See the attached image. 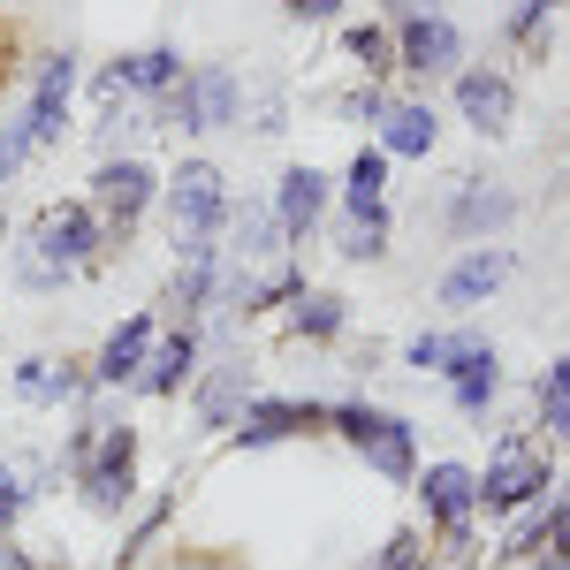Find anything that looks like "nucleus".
I'll return each instance as SVG.
<instances>
[{
    "label": "nucleus",
    "instance_id": "obj_1",
    "mask_svg": "<svg viewBox=\"0 0 570 570\" xmlns=\"http://www.w3.org/2000/svg\"><path fill=\"white\" fill-rule=\"evenodd\" d=\"M327 434L343 441V449H357L389 487L419 480V426H411L403 411H381V403H365V395H343V403H327Z\"/></svg>",
    "mask_w": 570,
    "mask_h": 570
},
{
    "label": "nucleus",
    "instance_id": "obj_2",
    "mask_svg": "<svg viewBox=\"0 0 570 570\" xmlns=\"http://www.w3.org/2000/svg\"><path fill=\"white\" fill-rule=\"evenodd\" d=\"M16 252L61 266V274H91L115 244H107V220L91 214V198H53V206L23 228V244H16Z\"/></svg>",
    "mask_w": 570,
    "mask_h": 570
},
{
    "label": "nucleus",
    "instance_id": "obj_3",
    "mask_svg": "<svg viewBox=\"0 0 570 570\" xmlns=\"http://www.w3.org/2000/svg\"><path fill=\"white\" fill-rule=\"evenodd\" d=\"M548 487H556V456L548 449H532L525 434H510L494 456H487L480 472V518H518V510H532V502H548Z\"/></svg>",
    "mask_w": 570,
    "mask_h": 570
},
{
    "label": "nucleus",
    "instance_id": "obj_4",
    "mask_svg": "<svg viewBox=\"0 0 570 570\" xmlns=\"http://www.w3.org/2000/svg\"><path fill=\"white\" fill-rule=\"evenodd\" d=\"M85 198H91V214L107 220V244H130V228L153 214V198H160V176H153L137 153H107V160L91 168Z\"/></svg>",
    "mask_w": 570,
    "mask_h": 570
},
{
    "label": "nucleus",
    "instance_id": "obj_5",
    "mask_svg": "<svg viewBox=\"0 0 570 570\" xmlns=\"http://www.w3.org/2000/svg\"><path fill=\"white\" fill-rule=\"evenodd\" d=\"M77 494H85L91 518H130L137 510V426L130 419H115L99 449H91V464L77 472Z\"/></svg>",
    "mask_w": 570,
    "mask_h": 570
},
{
    "label": "nucleus",
    "instance_id": "obj_6",
    "mask_svg": "<svg viewBox=\"0 0 570 570\" xmlns=\"http://www.w3.org/2000/svg\"><path fill=\"white\" fill-rule=\"evenodd\" d=\"M160 198H168V236H220L228 228V176H220L214 160H183L176 176L160 183Z\"/></svg>",
    "mask_w": 570,
    "mask_h": 570
},
{
    "label": "nucleus",
    "instance_id": "obj_7",
    "mask_svg": "<svg viewBox=\"0 0 570 570\" xmlns=\"http://www.w3.org/2000/svg\"><path fill=\"white\" fill-rule=\"evenodd\" d=\"M77 85H85V69H77V53L61 46V53H46L39 69H31V91H23V130H31V145H61V130H69V107H77Z\"/></svg>",
    "mask_w": 570,
    "mask_h": 570
},
{
    "label": "nucleus",
    "instance_id": "obj_8",
    "mask_svg": "<svg viewBox=\"0 0 570 570\" xmlns=\"http://www.w3.org/2000/svg\"><path fill=\"white\" fill-rule=\"evenodd\" d=\"M449 99H456V122L480 130V137H510V122H518V85L494 61H464L449 77Z\"/></svg>",
    "mask_w": 570,
    "mask_h": 570
},
{
    "label": "nucleus",
    "instance_id": "obj_9",
    "mask_svg": "<svg viewBox=\"0 0 570 570\" xmlns=\"http://www.w3.org/2000/svg\"><path fill=\"white\" fill-rule=\"evenodd\" d=\"M297 434H327V403H312V395H252L244 419L228 426L236 449H282Z\"/></svg>",
    "mask_w": 570,
    "mask_h": 570
},
{
    "label": "nucleus",
    "instance_id": "obj_10",
    "mask_svg": "<svg viewBox=\"0 0 570 570\" xmlns=\"http://www.w3.org/2000/svg\"><path fill=\"white\" fill-rule=\"evenodd\" d=\"M441 381H449V403H456L464 419H487L494 395H502V357H494L487 335L456 327V335H449V365H441Z\"/></svg>",
    "mask_w": 570,
    "mask_h": 570
},
{
    "label": "nucleus",
    "instance_id": "obj_11",
    "mask_svg": "<svg viewBox=\"0 0 570 570\" xmlns=\"http://www.w3.org/2000/svg\"><path fill=\"white\" fill-rule=\"evenodd\" d=\"M259 395V381H252V357L228 351L214 357V365H198V381H190V419L206 426V434H228L236 419H244V403Z\"/></svg>",
    "mask_w": 570,
    "mask_h": 570
},
{
    "label": "nucleus",
    "instance_id": "obj_12",
    "mask_svg": "<svg viewBox=\"0 0 570 570\" xmlns=\"http://www.w3.org/2000/svg\"><path fill=\"white\" fill-rule=\"evenodd\" d=\"M183 77V46H168V39H153V46H137V53H115L99 77H91V91L99 99H160V91Z\"/></svg>",
    "mask_w": 570,
    "mask_h": 570
},
{
    "label": "nucleus",
    "instance_id": "obj_13",
    "mask_svg": "<svg viewBox=\"0 0 570 570\" xmlns=\"http://www.w3.org/2000/svg\"><path fill=\"white\" fill-rule=\"evenodd\" d=\"M510 220H518V198H510L502 183H487V176H456L449 206H441V228H449L456 244H494Z\"/></svg>",
    "mask_w": 570,
    "mask_h": 570
},
{
    "label": "nucleus",
    "instance_id": "obj_14",
    "mask_svg": "<svg viewBox=\"0 0 570 570\" xmlns=\"http://www.w3.org/2000/svg\"><path fill=\"white\" fill-rule=\"evenodd\" d=\"M395 69L419 77V85L464 69V31L449 23V8H441V16H419V23H395Z\"/></svg>",
    "mask_w": 570,
    "mask_h": 570
},
{
    "label": "nucleus",
    "instance_id": "obj_15",
    "mask_svg": "<svg viewBox=\"0 0 570 570\" xmlns=\"http://www.w3.org/2000/svg\"><path fill=\"white\" fill-rule=\"evenodd\" d=\"M411 494H419V510H426V525H434V532L472 525V518H480V472H472V464H456V456H441V464H419Z\"/></svg>",
    "mask_w": 570,
    "mask_h": 570
},
{
    "label": "nucleus",
    "instance_id": "obj_16",
    "mask_svg": "<svg viewBox=\"0 0 570 570\" xmlns=\"http://www.w3.org/2000/svg\"><path fill=\"white\" fill-rule=\"evenodd\" d=\"M198 365H206V335H198V327H160V335H153V357H145V373H137L130 389L160 403V395L190 389V381H198Z\"/></svg>",
    "mask_w": 570,
    "mask_h": 570
},
{
    "label": "nucleus",
    "instance_id": "obj_17",
    "mask_svg": "<svg viewBox=\"0 0 570 570\" xmlns=\"http://www.w3.org/2000/svg\"><path fill=\"white\" fill-rule=\"evenodd\" d=\"M266 206L282 214L289 244H305L312 228L327 220V206H335V176H320L312 160H297V168H282V183H274V198H266Z\"/></svg>",
    "mask_w": 570,
    "mask_h": 570
},
{
    "label": "nucleus",
    "instance_id": "obj_18",
    "mask_svg": "<svg viewBox=\"0 0 570 570\" xmlns=\"http://www.w3.org/2000/svg\"><path fill=\"white\" fill-rule=\"evenodd\" d=\"M153 335H160V312H130L99 343V357H91V389H130L137 373H145V357H153Z\"/></svg>",
    "mask_w": 570,
    "mask_h": 570
},
{
    "label": "nucleus",
    "instance_id": "obj_19",
    "mask_svg": "<svg viewBox=\"0 0 570 570\" xmlns=\"http://www.w3.org/2000/svg\"><path fill=\"white\" fill-rule=\"evenodd\" d=\"M502 282H510V252H502V244H472L464 259L441 274V305L449 312H480Z\"/></svg>",
    "mask_w": 570,
    "mask_h": 570
},
{
    "label": "nucleus",
    "instance_id": "obj_20",
    "mask_svg": "<svg viewBox=\"0 0 570 570\" xmlns=\"http://www.w3.org/2000/svg\"><path fill=\"white\" fill-rule=\"evenodd\" d=\"M228 244V259H244V266H274L282 252H289V228H282V214L274 206H228V228H220Z\"/></svg>",
    "mask_w": 570,
    "mask_h": 570
},
{
    "label": "nucleus",
    "instance_id": "obj_21",
    "mask_svg": "<svg viewBox=\"0 0 570 570\" xmlns=\"http://www.w3.org/2000/svg\"><path fill=\"white\" fill-rule=\"evenodd\" d=\"M373 145L389 153V160H426L441 145V115L434 99H395L389 115H381V130H373Z\"/></svg>",
    "mask_w": 570,
    "mask_h": 570
},
{
    "label": "nucleus",
    "instance_id": "obj_22",
    "mask_svg": "<svg viewBox=\"0 0 570 570\" xmlns=\"http://www.w3.org/2000/svg\"><path fill=\"white\" fill-rule=\"evenodd\" d=\"M389 236H395L389 198H373V206H343V214L327 220V244H335V252H343L351 266H365V259H389Z\"/></svg>",
    "mask_w": 570,
    "mask_h": 570
},
{
    "label": "nucleus",
    "instance_id": "obj_23",
    "mask_svg": "<svg viewBox=\"0 0 570 570\" xmlns=\"http://www.w3.org/2000/svg\"><path fill=\"white\" fill-rule=\"evenodd\" d=\"M214 282H220V259H176L168 289H160V312H168L176 327H198V320L214 312Z\"/></svg>",
    "mask_w": 570,
    "mask_h": 570
},
{
    "label": "nucleus",
    "instance_id": "obj_24",
    "mask_svg": "<svg viewBox=\"0 0 570 570\" xmlns=\"http://www.w3.org/2000/svg\"><path fill=\"white\" fill-rule=\"evenodd\" d=\"M190 99H198V130H236V122H244V85H236L228 61L190 69Z\"/></svg>",
    "mask_w": 570,
    "mask_h": 570
},
{
    "label": "nucleus",
    "instance_id": "obj_25",
    "mask_svg": "<svg viewBox=\"0 0 570 570\" xmlns=\"http://www.w3.org/2000/svg\"><path fill=\"white\" fill-rule=\"evenodd\" d=\"M282 320H289L297 343H343V327H351V297H335V289H305Z\"/></svg>",
    "mask_w": 570,
    "mask_h": 570
},
{
    "label": "nucleus",
    "instance_id": "obj_26",
    "mask_svg": "<svg viewBox=\"0 0 570 570\" xmlns=\"http://www.w3.org/2000/svg\"><path fill=\"white\" fill-rule=\"evenodd\" d=\"M570 16V0H518L510 16H502V39L532 53V61H548V46H556V23Z\"/></svg>",
    "mask_w": 570,
    "mask_h": 570
},
{
    "label": "nucleus",
    "instance_id": "obj_27",
    "mask_svg": "<svg viewBox=\"0 0 570 570\" xmlns=\"http://www.w3.org/2000/svg\"><path fill=\"white\" fill-rule=\"evenodd\" d=\"M343 53H351L365 77H395V23H343Z\"/></svg>",
    "mask_w": 570,
    "mask_h": 570
},
{
    "label": "nucleus",
    "instance_id": "obj_28",
    "mask_svg": "<svg viewBox=\"0 0 570 570\" xmlns=\"http://www.w3.org/2000/svg\"><path fill=\"white\" fill-rule=\"evenodd\" d=\"M532 411H540V426H548L556 441H570V351L532 381Z\"/></svg>",
    "mask_w": 570,
    "mask_h": 570
},
{
    "label": "nucleus",
    "instance_id": "obj_29",
    "mask_svg": "<svg viewBox=\"0 0 570 570\" xmlns=\"http://www.w3.org/2000/svg\"><path fill=\"white\" fill-rule=\"evenodd\" d=\"M335 190H343V206H373V198H389V153H381V145H357Z\"/></svg>",
    "mask_w": 570,
    "mask_h": 570
},
{
    "label": "nucleus",
    "instance_id": "obj_30",
    "mask_svg": "<svg viewBox=\"0 0 570 570\" xmlns=\"http://www.w3.org/2000/svg\"><path fill=\"white\" fill-rule=\"evenodd\" d=\"M494 556H502V563H532V556H548V502H532V510H518Z\"/></svg>",
    "mask_w": 570,
    "mask_h": 570
},
{
    "label": "nucleus",
    "instance_id": "obj_31",
    "mask_svg": "<svg viewBox=\"0 0 570 570\" xmlns=\"http://www.w3.org/2000/svg\"><path fill=\"white\" fill-rule=\"evenodd\" d=\"M305 289H312V282H305V266L274 259V266H266V274H259V282H252V312H274V305L289 312V305H297V297H305Z\"/></svg>",
    "mask_w": 570,
    "mask_h": 570
},
{
    "label": "nucleus",
    "instance_id": "obj_32",
    "mask_svg": "<svg viewBox=\"0 0 570 570\" xmlns=\"http://www.w3.org/2000/svg\"><path fill=\"white\" fill-rule=\"evenodd\" d=\"M168 525H176V494H160V502H145V510H137V525L122 532V556H115V563H137V556H145V548H153V540H160Z\"/></svg>",
    "mask_w": 570,
    "mask_h": 570
},
{
    "label": "nucleus",
    "instance_id": "obj_33",
    "mask_svg": "<svg viewBox=\"0 0 570 570\" xmlns=\"http://www.w3.org/2000/svg\"><path fill=\"white\" fill-rule=\"evenodd\" d=\"M389 107H395V91L381 85V77H365L357 91H343V99H335V115H343V122H373V130H381V115H389Z\"/></svg>",
    "mask_w": 570,
    "mask_h": 570
},
{
    "label": "nucleus",
    "instance_id": "obj_34",
    "mask_svg": "<svg viewBox=\"0 0 570 570\" xmlns=\"http://www.w3.org/2000/svg\"><path fill=\"white\" fill-rule=\"evenodd\" d=\"M31 153H39V145H31V130H23V115H8V122H0V190L31 168Z\"/></svg>",
    "mask_w": 570,
    "mask_h": 570
},
{
    "label": "nucleus",
    "instance_id": "obj_35",
    "mask_svg": "<svg viewBox=\"0 0 570 570\" xmlns=\"http://www.w3.org/2000/svg\"><path fill=\"white\" fill-rule=\"evenodd\" d=\"M39 502V487L23 480V464H0V532H16L23 525V510Z\"/></svg>",
    "mask_w": 570,
    "mask_h": 570
},
{
    "label": "nucleus",
    "instance_id": "obj_36",
    "mask_svg": "<svg viewBox=\"0 0 570 570\" xmlns=\"http://www.w3.org/2000/svg\"><path fill=\"white\" fill-rule=\"evenodd\" d=\"M403 365H411V373H441V365H449V335H441V327L411 335V343H403Z\"/></svg>",
    "mask_w": 570,
    "mask_h": 570
},
{
    "label": "nucleus",
    "instance_id": "obj_37",
    "mask_svg": "<svg viewBox=\"0 0 570 570\" xmlns=\"http://www.w3.org/2000/svg\"><path fill=\"white\" fill-rule=\"evenodd\" d=\"M419 556H426V532H419V525H395L389 548H381V563H389V570H411Z\"/></svg>",
    "mask_w": 570,
    "mask_h": 570
},
{
    "label": "nucleus",
    "instance_id": "obj_38",
    "mask_svg": "<svg viewBox=\"0 0 570 570\" xmlns=\"http://www.w3.org/2000/svg\"><path fill=\"white\" fill-rule=\"evenodd\" d=\"M46 389H53V357H23L16 365V395L23 403H46Z\"/></svg>",
    "mask_w": 570,
    "mask_h": 570
},
{
    "label": "nucleus",
    "instance_id": "obj_39",
    "mask_svg": "<svg viewBox=\"0 0 570 570\" xmlns=\"http://www.w3.org/2000/svg\"><path fill=\"white\" fill-rule=\"evenodd\" d=\"M343 8H351V0H282L289 23H343Z\"/></svg>",
    "mask_w": 570,
    "mask_h": 570
},
{
    "label": "nucleus",
    "instance_id": "obj_40",
    "mask_svg": "<svg viewBox=\"0 0 570 570\" xmlns=\"http://www.w3.org/2000/svg\"><path fill=\"white\" fill-rule=\"evenodd\" d=\"M419 16H441V0H381V23H419Z\"/></svg>",
    "mask_w": 570,
    "mask_h": 570
},
{
    "label": "nucleus",
    "instance_id": "obj_41",
    "mask_svg": "<svg viewBox=\"0 0 570 570\" xmlns=\"http://www.w3.org/2000/svg\"><path fill=\"white\" fill-rule=\"evenodd\" d=\"M548 548H563V556H570V494L548 502Z\"/></svg>",
    "mask_w": 570,
    "mask_h": 570
},
{
    "label": "nucleus",
    "instance_id": "obj_42",
    "mask_svg": "<svg viewBox=\"0 0 570 570\" xmlns=\"http://www.w3.org/2000/svg\"><path fill=\"white\" fill-rule=\"evenodd\" d=\"M0 570H46L31 548H16V532H0Z\"/></svg>",
    "mask_w": 570,
    "mask_h": 570
},
{
    "label": "nucleus",
    "instance_id": "obj_43",
    "mask_svg": "<svg viewBox=\"0 0 570 570\" xmlns=\"http://www.w3.org/2000/svg\"><path fill=\"white\" fill-rule=\"evenodd\" d=\"M525 570H570V556H563V548H548V556H532Z\"/></svg>",
    "mask_w": 570,
    "mask_h": 570
},
{
    "label": "nucleus",
    "instance_id": "obj_44",
    "mask_svg": "<svg viewBox=\"0 0 570 570\" xmlns=\"http://www.w3.org/2000/svg\"><path fill=\"white\" fill-rule=\"evenodd\" d=\"M168 570H228V563H206V556H176Z\"/></svg>",
    "mask_w": 570,
    "mask_h": 570
},
{
    "label": "nucleus",
    "instance_id": "obj_45",
    "mask_svg": "<svg viewBox=\"0 0 570 570\" xmlns=\"http://www.w3.org/2000/svg\"><path fill=\"white\" fill-rule=\"evenodd\" d=\"M0 85H8V46H0Z\"/></svg>",
    "mask_w": 570,
    "mask_h": 570
},
{
    "label": "nucleus",
    "instance_id": "obj_46",
    "mask_svg": "<svg viewBox=\"0 0 570 570\" xmlns=\"http://www.w3.org/2000/svg\"><path fill=\"white\" fill-rule=\"evenodd\" d=\"M381 570H389V563H381Z\"/></svg>",
    "mask_w": 570,
    "mask_h": 570
}]
</instances>
